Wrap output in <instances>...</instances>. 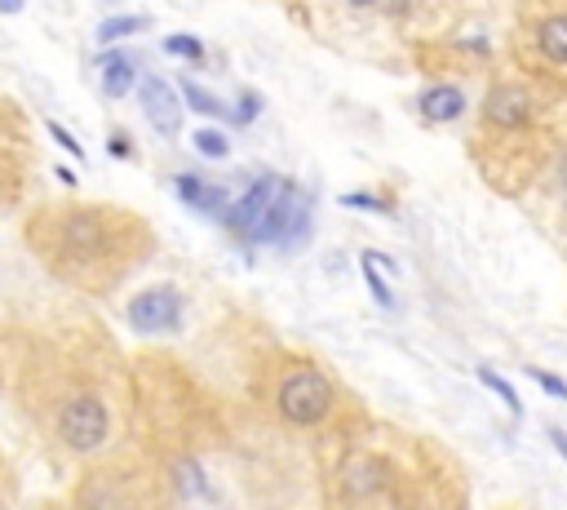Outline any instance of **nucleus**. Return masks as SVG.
Instances as JSON below:
<instances>
[{"mask_svg":"<svg viewBox=\"0 0 567 510\" xmlns=\"http://www.w3.org/2000/svg\"><path fill=\"white\" fill-rule=\"evenodd\" d=\"M134 333H173L182 325V293L173 284H151L129 302Z\"/></svg>","mask_w":567,"mask_h":510,"instance_id":"6","label":"nucleus"},{"mask_svg":"<svg viewBox=\"0 0 567 510\" xmlns=\"http://www.w3.org/2000/svg\"><path fill=\"white\" fill-rule=\"evenodd\" d=\"M390 492V466L377 453H351L337 466V501H373Z\"/></svg>","mask_w":567,"mask_h":510,"instance_id":"5","label":"nucleus"},{"mask_svg":"<svg viewBox=\"0 0 567 510\" xmlns=\"http://www.w3.org/2000/svg\"><path fill=\"white\" fill-rule=\"evenodd\" d=\"M421 116L430 121V125H447V121H457L462 112H466V93L457 89V84H430L426 93H421Z\"/></svg>","mask_w":567,"mask_h":510,"instance_id":"11","label":"nucleus"},{"mask_svg":"<svg viewBox=\"0 0 567 510\" xmlns=\"http://www.w3.org/2000/svg\"><path fill=\"white\" fill-rule=\"evenodd\" d=\"M27 186V143L10 102H0V204H14Z\"/></svg>","mask_w":567,"mask_h":510,"instance_id":"4","label":"nucleus"},{"mask_svg":"<svg viewBox=\"0 0 567 510\" xmlns=\"http://www.w3.org/2000/svg\"><path fill=\"white\" fill-rule=\"evenodd\" d=\"M14 369L36 422L71 457H98L111 449L116 440L111 369H121L111 342H89L84 333L41 338L36 351Z\"/></svg>","mask_w":567,"mask_h":510,"instance_id":"1","label":"nucleus"},{"mask_svg":"<svg viewBox=\"0 0 567 510\" xmlns=\"http://www.w3.org/2000/svg\"><path fill=\"white\" fill-rule=\"evenodd\" d=\"M262 399L275 413V422H284L293 431L328 427L332 413H337V404H342L332 377L310 360H284L280 369H271L267 386H262Z\"/></svg>","mask_w":567,"mask_h":510,"instance_id":"3","label":"nucleus"},{"mask_svg":"<svg viewBox=\"0 0 567 510\" xmlns=\"http://www.w3.org/2000/svg\"><path fill=\"white\" fill-rule=\"evenodd\" d=\"M368 10H373V14H382V19H404V14L412 10V0H373Z\"/></svg>","mask_w":567,"mask_h":510,"instance_id":"21","label":"nucleus"},{"mask_svg":"<svg viewBox=\"0 0 567 510\" xmlns=\"http://www.w3.org/2000/svg\"><path fill=\"white\" fill-rule=\"evenodd\" d=\"M532 377H536V382H541V386H545V390H554V395H558V399H567V382H558V377H549V373H545V369H532Z\"/></svg>","mask_w":567,"mask_h":510,"instance_id":"23","label":"nucleus"},{"mask_svg":"<svg viewBox=\"0 0 567 510\" xmlns=\"http://www.w3.org/2000/svg\"><path fill=\"white\" fill-rule=\"evenodd\" d=\"M195 151L204 156V160H226L231 156V143H226V134L222 129H195Z\"/></svg>","mask_w":567,"mask_h":510,"instance_id":"17","label":"nucleus"},{"mask_svg":"<svg viewBox=\"0 0 567 510\" xmlns=\"http://www.w3.org/2000/svg\"><path fill=\"white\" fill-rule=\"evenodd\" d=\"M138 102H143V116L151 121L156 134L178 138V129H182V102H178V89L165 76H143Z\"/></svg>","mask_w":567,"mask_h":510,"instance_id":"8","label":"nucleus"},{"mask_svg":"<svg viewBox=\"0 0 567 510\" xmlns=\"http://www.w3.org/2000/svg\"><path fill=\"white\" fill-rule=\"evenodd\" d=\"M49 134H54V143H58L63 151H71V156H80V143H76V138H71V134H67L63 125H54V121H49Z\"/></svg>","mask_w":567,"mask_h":510,"instance_id":"22","label":"nucleus"},{"mask_svg":"<svg viewBox=\"0 0 567 510\" xmlns=\"http://www.w3.org/2000/svg\"><path fill=\"white\" fill-rule=\"evenodd\" d=\"M364 280H368V288H373V297H377L382 306H395V293H390L386 280L377 275V262H368V258H364Z\"/></svg>","mask_w":567,"mask_h":510,"instance_id":"20","label":"nucleus"},{"mask_svg":"<svg viewBox=\"0 0 567 510\" xmlns=\"http://www.w3.org/2000/svg\"><path fill=\"white\" fill-rule=\"evenodd\" d=\"M147 27H151V14H121V19H102V23H98V41H102V45H116V41L138 36V32H147Z\"/></svg>","mask_w":567,"mask_h":510,"instance_id":"14","label":"nucleus"},{"mask_svg":"<svg viewBox=\"0 0 567 510\" xmlns=\"http://www.w3.org/2000/svg\"><path fill=\"white\" fill-rule=\"evenodd\" d=\"M563 186H567V160H563Z\"/></svg>","mask_w":567,"mask_h":510,"instance_id":"29","label":"nucleus"},{"mask_svg":"<svg viewBox=\"0 0 567 510\" xmlns=\"http://www.w3.org/2000/svg\"><path fill=\"white\" fill-rule=\"evenodd\" d=\"M138 84V67L125 49H106L102 54V93L106 98H125Z\"/></svg>","mask_w":567,"mask_h":510,"instance_id":"12","label":"nucleus"},{"mask_svg":"<svg viewBox=\"0 0 567 510\" xmlns=\"http://www.w3.org/2000/svg\"><path fill=\"white\" fill-rule=\"evenodd\" d=\"M347 5H351V10H368V5H373V0H347Z\"/></svg>","mask_w":567,"mask_h":510,"instance_id":"28","label":"nucleus"},{"mask_svg":"<svg viewBox=\"0 0 567 510\" xmlns=\"http://www.w3.org/2000/svg\"><path fill=\"white\" fill-rule=\"evenodd\" d=\"M262 112V98L258 93H240V102H236V107H231V125H253V116Z\"/></svg>","mask_w":567,"mask_h":510,"instance_id":"18","label":"nucleus"},{"mask_svg":"<svg viewBox=\"0 0 567 510\" xmlns=\"http://www.w3.org/2000/svg\"><path fill=\"white\" fill-rule=\"evenodd\" d=\"M36 262L67 288L102 297L156 253V231L121 204H41L23 223Z\"/></svg>","mask_w":567,"mask_h":510,"instance_id":"2","label":"nucleus"},{"mask_svg":"<svg viewBox=\"0 0 567 510\" xmlns=\"http://www.w3.org/2000/svg\"><path fill=\"white\" fill-rule=\"evenodd\" d=\"M182 98H186L191 112H200V116H208V121H231V107H226L217 93H208L204 84H195V80H182Z\"/></svg>","mask_w":567,"mask_h":510,"instance_id":"13","label":"nucleus"},{"mask_svg":"<svg viewBox=\"0 0 567 510\" xmlns=\"http://www.w3.org/2000/svg\"><path fill=\"white\" fill-rule=\"evenodd\" d=\"M549 440H554V449L567 457V431H558V427H549Z\"/></svg>","mask_w":567,"mask_h":510,"instance_id":"25","label":"nucleus"},{"mask_svg":"<svg viewBox=\"0 0 567 510\" xmlns=\"http://www.w3.org/2000/svg\"><path fill=\"white\" fill-rule=\"evenodd\" d=\"M528 116H532V98L523 84H492L488 89L484 121L492 129H519V125H528Z\"/></svg>","mask_w":567,"mask_h":510,"instance_id":"9","label":"nucleus"},{"mask_svg":"<svg viewBox=\"0 0 567 510\" xmlns=\"http://www.w3.org/2000/svg\"><path fill=\"white\" fill-rule=\"evenodd\" d=\"M280 186H284V178H280V173H258V178H253V186H249L240 200H231V209H226L222 227L231 231L236 240H245V236L253 231V223L267 214V204L280 195Z\"/></svg>","mask_w":567,"mask_h":510,"instance_id":"7","label":"nucleus"},{"mask_svg":"<svg viewBox=\"0 0 567 510\" xmlns=\"http://www.w3.org/2000/svg\"><path fill=\"white\" fill-rule=\"evenodd\" d=\"M536 45H541L545 58L567 63V19H545L541 32H536Z\"/></svg>","mask_w":567,"mask_h":510,"instance_id":"15","label":"nucleus"},{"mask_svg":"<svg viewBox=\"0 0 567 510\" xmlns=\"http://www.w3.org/2000/svg\"><path fill=\"white\" fill-rule=\"evenodd\" d=\"M111 151L125 160V156H129V138H125V134H111Z\"/></svg>","mask_w":567,"mask_h":510,"instance_id":"24","label":"nucleus"},{"mask_svg":"<svg viewBox=\"0 0 567 510\" xmlns=\"http://www.w3.org/2000/svg\"><path fill=\"white\" fill-rule=\"evenodd\" d=\"M479 382H484L488 390H497V395H501V399H506V404L514 408V418H519V395H514V386H510L506 377H497L492 369H479Z\"/></svg>","mask_w":567,"mask_h":510,"instance_id":"19","label":"nucleus"},{"mask_svg":"<svg viewBox=\"0 0 567 510\" xmlns=\"http://www.w3.org/2000/svg\"><path fill=\"white\" fill-rule=\"evenodd\" d=\"M27 5V0H0V14H19Z\"/></svg>","mask_w":567,"mask_h":510,"instance_id":"26","label":"nucleus"},{"mask_svg":"<svg viewBox=\"0 0 567 510\" xmlns=\"http://www.w3.org/2000/svg\"><path fill=\"white\" fill-rule=\"evenodd\" d=\"M173 191H178V200L186 204V209H195L204 218H217V223L226 218V209H231V195H226V186H213L200 173H178L173 178Z\"/></svg>","mask_w":567,"mask_h":510,"instance_id":"10","label":"nucleus"},{"mask_svg":"<svg viewBox=\"0 0 567 510\" xmlns=\"http://www.w3.org/2000/svg\"><path fill=\"white\" fill-rule=\"evenodd\" d=\"M169 58H186V63H204L208 54H204V41L200 36H186V32H173V36H165V45H160Z\"/></svg>","mask_w":567,"mask_h":510,"instance_id":"16","label":"nucleus"},{"mask_svg":"<svg viewBox=\"0 0 567 510\" xmlns=\"http://www.w3.org/2000/svg\"><path fill=\"white\" fill-rule=\"evenodd\" d=\"M5 488H10V466H5V457H0V497H5Z\"/></svg>","mask_w":567,"mask_h":510,"instance_id":"27","label":"nucleus"}]
</instances>
